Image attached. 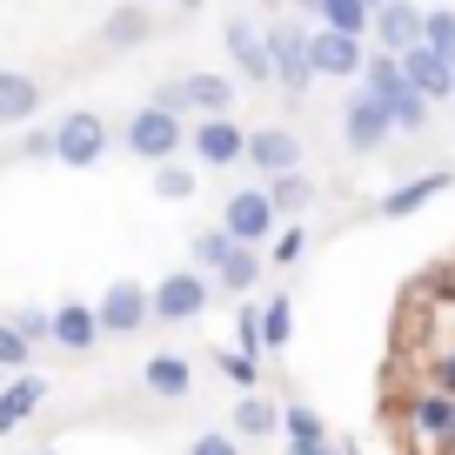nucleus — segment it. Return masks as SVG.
Returning <instances> with one entry per match:
<instances>
[{
	"label": "nucleus",
	"mask_w": 455,
	"mask_h": 455,
	"mask_svg": "<svg viewBox=\"0 0 455 455\" xmlns=\"http://www.w3.org/2000/svg\"><path fill=\"white\" fill-rule=\"evenodd\" d=\"M221 228L235 248H268L275 235H282V214H275L268 188H235V195L221 201Z\"/></svg>",
	"instance_id": "f257e3e1"
},
{
	"label": "nucleus",
	"mask_w": 455,
	"mask_h": 455,
	"mask_svg": "<svg viewBox=\"0 0 455 455\" xmlns=\"http://www.w3.org/2000/svg\"><path fill=\"white\" fill-rule=\"evenodd\" d=\"M121 148L161 168V161H174L188 148V121H174V114H161V108H134V121L121 128Z\"/></svg>",
	"instance_id": "f03ea898"
},
{
	"label": "nucleus",
	"mask_w": 455,
	"mask_h": 455,
	"mask_svg": "<svg viewBox=\"0 0 455 455\" xmlns=\"http://www.w3.org/2000/svg\"><path fill=\"white\" fill-rule=\"evenodd\" d=\"M268 54H275V87L301 100V94L315 87V68H308V28H301V20H275V28H268Z\"/></svg>",
	"instance_id": "7ed1b4c3"
},
{
	"label": "nucleus",
	"mask_w": 455,
	"mask_h": 455,
	"mask_svg": "<svg viewBox=\"0 0 455 455\" xmlns=\"http://www.w3.org/2000/svg\"><path fill=\"white\" fill-rule=\"evenodd\" d=\"M94 315H100V335H141L148 315H155V288L148 282H108Z\"/></svg>",
	"instance_id": "20e7f679"
},
{
	"label": "nucleus",
	"mask_w": 455,
	"mask_h": 455,
	"mask_svg": "<svg viewBox=\"0 0 455 455\" xmlns=\"http://www.w3.org/2000/svg\"><path fill=\"white\" fill-rule=\"evenodd\" d=\"M388 134H395L388 108L375 94H362V87H348V100H341V141L355 148V155H382Z\"/></svg>",
	"instance_id": "39448f33"
},
{
	"label": "nucleus",
	"mask_w": 455,
	"mask_h": 455,
	"mask_svg": "<svg viewBox=\"0 0 455 455\" xmlns=\"http://www.w3.org/2000/svg\"><path fill=\"white\" fill-rule=\"evenodd\" d=\"M208 301H214V282H208V275L174 268V275H161V282H155V322H201V315H208Z\"/></svg>",
	"instance_id": "423d86ee"
},
{
	"label": "nucleus",
	"mask_w": 455,
	"mask_h": 455,
	"mask_svg": "<svg viewBox=\"0 0 455 455\" xmlns=\"http://www.w3.org/2000/svg\"><path fill=\"white\" fill-rule=\"evenodd\" d=\"M422 20H428V7H415V0H388V7H375V20H369V47L402 60L409 47H422Z\"/></svg>",
	"instance_id": "0eeeda50"
},
{
	"label": "nucleus",
	"mask_w": 455,
	"mask_h": 455,
	"mask_svg": "<svg viewBox=\"0 0 455 455\" xmlns=\"http://www.w3.org/2000/svg\"><path fill=\"white\" fill-rule=\"evenodd\" d=\"M188 155H195L201 168H235V161L248 155V128L235 121V114H221V121H195V128H188Z\"/></svg>",
	"instance_id": "6e6552de"
},
{
	"label": "nucleus",
	"mask_w": 455,
	"mask_h": 455,
	"mask_svg": "<svg viewBox=\"0 0 455 455\" xmlns=\"http://www.w3.org/2000/svg\"><path fill=\"white\" fill-rule=\"evenodd\" d=\"M248 168L261 181H282V174H301V134L295 128H248Z\"/></svg>",
	"instance_id": "1a4fd4ad"
},
{
	"label": "nucleus",
	"mask_w": 455,
	"mask_h": 455,
	"mask_svg": "<svg viewBox=\"0 0 455 455\" xmlns=\"http://www.w3.org/2000/svg\"><path fill=\"white\" fill-rule=\"evenodd\" d=\"M108 155V121H100V114H68V121H60L54 128V161L60 168H94V161Z\"/></svg>",
	"instance_id": "9d476101"
},
{
	"label": "nucleus",
	"mask_w": 455,
	"mask_h": 455,
	"mask_svg": "<svg viewBox=\"0 0 455 455\" xmlns=\"http://www.w3.org/2000/svg\"><path fill=\"white\" fill-rule=\"evenodd\" d=\"M362 60H369V41H348V34L308 28V68H315V81H355Z\"/></svg>",
	"instance_id": "9b49d317"
},
{
	"label": "nucleus",
	"mask_w": 455,
	"mask_h": 455,
	"mask_svg": "<svg viewBox=\"0 0 455 455\" xmlns=\"http://www.w3.org/2000/svg\"><path fill=\"white\" fill-rule=\"evenodd\" d=\"M221 47H228V60H235V74H248V81H275V54H268V34L255 28V20H228V34H221Z\"/></svg>",
	"instance_id": "f8f14e48"
},
{
	"label": "nucleus",
	"mask_w": 455,
	"mask_h": 455,
	"mask_svg": "<svg viewBox=\"0 0 455 455\" xmlns=\"http://www.w3.org/2000/svg\"><path fill=\"white\" fill-rule=\"evenodd\" d=\"M402 74H409V87L435 108V100H455V60H442L435 47H409L402 54Z\"/></svg>",
	"instance_id": "ddd939ff"
},
{
	"label": "nucleus",
	"mask_w": 455,
	"mask_h": 455,
	"mask_svg": "<svg viewBox=\"0 0 455 455\" xmlns=\"http://www.w3.org/2000/svg\"><path fill=\"white\" fill-rule=\"evenodd\" d=\"M47 341H60L68 355H87L100 341V315H94V301H60L54 308V328H47Z\"/></svg>",
	"instance_id": "4468645a"
},
{
	"label": "nucleus",
	"mask_w": 455,
	"mask_h": 455,
	"mask_svg": "<svg viewBox=\"0 0 455 455\" xmlns=\"http://www.w3.org/2000/svg\"><path fill=\"white\" fill-rule=\"evenodd\" d=\"M41 402H47V375H14V382L0 388V435H14L20 422H34L41 415Z\"/></svg>",
	"instance_id": "2eb2a0df"
},
{
	"label": "nucleus",
	"mask_w": 455,
	"mask_h": 455,
	"mask_svg": "<svg viewBox=\"0 0 455 455\" xmlns=\"http://www.w3.org/2000/svg\"><path fill=\"white\" fill-rule=\"evenodd\" d=\"M228 435L235 442H261V435H282V409L268 395H235V415H228Z\"/></svg>",
	"instance_id": "dca6fc26"
},
{
	"label": "nucleus",
	"mask_w": 455,
	"mask_h": 455,
	"mask_svg": "<svg viewBox=\"0 0 455 455\" xmlns=\"http://www.w3.org/2000/svg\"><path fill=\"white\" fill-rule=\"evenodd\" d=\"M181 87H188V114H201V121L235 114V81L228 74H181Z\"/></svg>",
	"instance_id": "f3484780"
},
{
	"label": "nucleus",
	"mask_w": 455,
	"mask_h": 455,
	"mask_svg": "<svg viewBox=\"0 0 455 455\" xmlns=\"http://www.w3.org/2000/svg\"><path fill=\"white\" fill-rule=\"evenodd\" d=\"M449 181H455V174H415V181H402V188H388V195H382V214H388V221H409V214L415 208H428V201H435V195H449Z\"/></svg>",
	"instance_id": "a211bd4d"
},
{
	"label": "nucleus",
	"mask_w": 455,
	"mask_h": 455,
	"mask_svg": "<svg viewBox=\"0 0 455 455\" xmlns=\"http://www.w3.org/2000/svg\"><path fill=\"white\" fill-rule=\"evenodd\" d=\"M148 34H155V14L148 7H134V0H121L108 20H100V47H114V54H128V47H141Z\"/></svg>",
	"instance_id": "6ab92c4d"
},
{
	"label": "nucleus",
	"mask_w": 455,
	"mask_h": 455,
	"mask_svg": "<svg viewBox=\"0 0 455 455\" xmlns=\"http://www.w3.org/2000/svg\"><path fill=\"white\" fill-rule=\"evenodd\" d=\"M409 428H415V435H428V442H449L455 402L442 395V388H415V395H409Z\"/></svg>",
	"instance_id": "aec40b11"
},
{
	"label": "nucleus",
	"mask_w": 455,
	"mask_h": 455,
	"mask_svg": "<svg viewBox=\"0 0 455 455\" xmlns=\"http://www.w3.org/2000/svg\"><path fill=\"white\" fill-rule=\"evenodd\" d=\"M41 114V81L34 74H0V128H20V121H34Z\"/></svg>",
	"instance_id": "412c9836"
},
{
	"label": "nucleus",
	"mask_w": 455,
	"mask_h": 455,
	"mask_svg": "<svg viewBox=\"0 0 455 455\" xmlns=\"http://www.w3.org/2000/svg\"><path fill=\"white\" fill-rule=\"evenodd\" d=\"M141 382H148V395H161V402H181L188 388H195V369H188L181 355H148Z\"/></svg>",
	"instance_id": "4be33fe9"
},
{
	"label": "nucleus",
	"mask_w": 455,
	"mask_h": 455,
	"mask_svg": "<svg viewBox=\"0 0 455 455\" xmlns=\"http://www.w3.org/2000/svg\"><path fill=\"white\" fill-rule=\"evenodd\" d=\"M315 20H322L328 34H348V41H369V7L362 0H315Z\"/></svg>",
	"instance_id": "5701e85b"
},
{
	"label": "nucleus",
	"mask_w": 455,
	"mask_h": 455,
	"mask_svg": "<svg viewBox=\"0 0 455 455\" xmlns=\"http://www.w3.org/2000/svg\"><path fill=\"white\" fill-rule=\"evenodd\" d=\"M228 255H235V242H228V228H201L195 242H188V268H195V275H208V282H214V275L228 268Z\"/></svg>",
	"instance_id": "b1692460"
},
{
	"label": "nucleus",
	"mask_w": 455,
	"mask_h": 455,
	"mask_svg": "<svg viewBox=\"0 0 455 455\" xmlns=\"http://www.w3.org/2000/svg\"><path fill=\"white\" fill-rule=\"evenodd\" d=\"M402 87H409L402 60H395V54H375V47H369V60H362V94H375V100H395Z\"/></svg>",
	"instance_id": "393cba45"
},
{
	"label": "nucleus",
	"mask_w": 455,
	"mask_h": 455,
	"mask_svg": "<svg viewBox=\"0 0 455 455\" xmlns=\"http://www.w3.org/2000/svg\"><path fill=\"white\" fill-rule=\"evenodd\" d=\"M261 188H268V201H275L282 221H301V214L315 208V181L308 174H282V181H261Z\"/></svg>",
	"instance_id": "a878e982"
},
{
	"label": "nucleus",
	"mask_w": 455,
	"mask_h": 455,
	"mask_svg": "<svg viewBox=\"0 0 455 455\" xmlns=\"http://www.w3.org/2000/svg\"><path fill=\"white\" fill-rule=\"evenodd\" d=\"M288 341H295V301L275 295V301H261V355H282Z\"/></svg>",
	"instance_id": "bb28decb"
},
{
	"label": "nucleus",
	"mask_w": 455,
	"mask_h": 455,
	"mask_svg": "<svg viewBox=\"0 0 455 455\" xmlns=\"http://www.w3.org/2000/svg\"><path fill=\"white\" fill-rule=\"evenodd\" d=\"M282 435L295 442V449H328V422L308 409V402H288L282 409Z\"/></svg>",
	"instance_id": "cd10ccee"
},
{
	"label": "nucleus",
	"mask_w": 455,
	"mask_h": 455,
	"mask_svg": "<svg viewBox=\"0 0 455 455\" xmlns=\"http://www.w3.org/2000/svg\"><path fill=\"white\" fill-rule=\"evenodd\" d=\"M261 282V248H235L228 255V268L214 275V288H235V301H248V288Z\"/></svg>",
	"instance_id": "c85d7f7f"
},
{
	"label": "nucleus",
	"mask_w": 455,
	"mask_h": 455,
	"mask_svg": "<svg viewBox=\"0 0 455 455\" xmlns=\"http://www.w3.org/2000/svg\"><path fill=\"white\" fill-rule=\"evenodd\" d=\"M214 369H221L228 382L242 388V395H255V388H261V355H242V348H214Z\"/></svg>",
	"instance_id": "c756f323"
},
{
	"label": "nucleus",
	"mask_w": 455,
	"mask_h": 455,
	"mask_svg": "<svg viewBox=\"0 0 455 455\" xmlns=\"http://www.w3.org/2000/svg\"><path fill=\"white\" fill-rule=\"evenodd\" d=\"M155 195L161 201H195L201 195V174L181 168V161H161V168H155Z\"/></svg>",
	"instance_id": "7c9ffc66"
},
{
	"label": "nucleus",
	"mask_w": 455,
	"mask_h": 455,
	"mask_svg": "<svg viewBox=\"0 0 455 455\" xmlns=\"http://www.w3.org/2000/svg\"><path fill=\"white\" fill-rule=\"evenodd\" d=\"M382 108H388V121H395V134H422L428 128V100L415 94V87H402V94L382 100Z\"/></svg>",
	"instance_id": "2f4dec72"
},
{
	"label": "nucleus",
	"mask_w": 455,
	"mask_h": 455,
	"mask_svg": "<svg viewBox=\"0 0 455 455\" xmlns=\"http://www.w3.org/2000/svg\"><path fill=\"white\" fill-rule=\"evenodd\" d=\"M422 47H435L442 60H455V7H428V20H422Z\"/></svg>",
	"instance_id": "473e14b6"
},
{
	"label": "nucleus",
	"mask_w": 455,
	"mask_h": 455,
	"mask_svg": "<svg viewBox=\"0 0 455 455\" xmlns=\"http://www.w3.org/2000/svg\"><path fill=\"white\" fill-rule=\"evenodd\" d=\"M235 348L242 355H261V301H235Z\"/></svg>",
	"instance_id": "72a5a7b5"
},
{
	"label": "nucleus",
	"mask_w": 455,
	"mask_h": 455,
	"mask_svg": "<svg viewBox=\"0 0 455 455\" xmlns=\"http://www.w3.org/2000/svg\"><path fill=\"white\" fill-rule=\"evenodd\" d=\"M28 362H34V341L20 335L14 322H0V369H7V375H28Z\"/></svg>",
	"instance_id": "f704fd0d"
},
{
	"label": "nucleus",
	"mask_w": 455,
	"mask_h": 455,
	"mask_svg": "<svg viewBox=\"0 0 455 455\" xmlns=\"http://www.w3.org/2000/svg\"><path fill=\"white\" fill-rule=\"evenodd\" d=\"M301 235H308L301 221H282V235L268 242V261H275V268H295V261H301V248H308Z\"/></svg>",
	"instance_id": "c9c22d12"
},
{
	"label": "nucleus",
	"mask_w": 455,
	"mask_h": 455,
	"mask_svg": "<svg viewBox=\"0 0 455 455\" xmlns=\"http://www.w3.org/2000/svg\"><path fill=\"white\" fill-rule=\"evenodd\" d=\"M148 108H161V114H174V121H188V87H181V74H174V81H161Z\"/></svg>",
	"instance_id": "e433bc0d"
},
{
	"label": "nucleus",
	"mask_w": 455,
	"mask_h": 455,
	"mask_svg": "<svg viewBox=\"0 0 455 455\" xmlns=\"http://www.w3.org/2000/svg\"><path fill=\"white\" fill-rule=\"evenodd\" d=\"M188 455H248V449H242L235 435H228V428H208V435H195V442H188Z\"/></svg>",
	"instance_id": "4c0bfd02"
},
{
	"label": "nucleus",
	"mask_w": 455,
	"mask_h": 455,
	"mask_svg": "<svg viewBox=\"0 0 455 455\" xmlns=\"http://www.w3.org/2000/svg\"><path fill=\"white\" fill-rule=\"evenodd\" d=\"M428 388H442V395L455 402V348H442V355L428 362Z\"/></svg>",
	"instance_id": "58836bf2"
},
{
	"label": "nucleus",
	"mask_w": 455,
	"mask_h": 455,
	"mask_svg": "<svg viewBox=\"0 0 455 455\" xmlns=\"http://www.w3.org/2000/svg\"><path fill=\"white\" fill-rule=\"evenodd\" d=\"M14 328H20L28 341H41L47 328H54V308H20V315H14Z\"/></svg>",
	"instance_id": "ea45409f"
},
{
	"label": "nucleus",
	"mask_w": 455,
	"mask_h": 455,
	"mask_svg": "<svg viewBox=\"0 0 455 455\" xmlns=\"http://www.w3.org/2000/svg\"><path fill=\"white\" fill-rule=\"evenodd\" d=\"M20 155H28V161H54V134H28V141H20Z\"/></svg>",
	"instance_id": "a19ab883"
},
{
	"label": "nucleus",
	"mask_w": 455,
	"mask_h": 455,
	"mask_svg": "<svg viewBox=\"0 0 455 455\" xmlns=\"http://www.w3.org/2000/svg\"><path fill=\"white\" fill-rule=\"evenodd\" d=\"M442 455H455V428H449V442H442Z\"/></svg>",
	"instance_id": "79ce46f5"
},
{
	"label": "nucleus",
	"mask_w": 455,
	"mask_h": 455,
	"mask_svg": "<svg viewBox=\"0 0 455 455\" xmlns=\"http://www.w3.org/2000/svg\"><path fill=\"white\" fill-rule=\"evenodd\" d=\"M362 7H369V14H375V7H388V0H362Z\"/></svg>",
	"instance_id": "37998d69"
},
{
	"label": "nucleus",
	"mask_w": 455,
	"mask_h": 455,
	"mask_svg": "<svg viewBox=\"0 0 455 455\" xmlns=\"http://www.w3.org/2000/svg\"><path fill=\"white\" fill-rule=\"evenodd\" d=\"M34 455H60V449H34Z\"/></svg>",
	"instance_id": "c03bdc74"
},
{
	"label": "nucleus",
	"mask_w": 455,
	"mask_h": 455,
	"mask_svg": "<svg viewBox=\"0 0 455 455\" xmlns=\"http://www.w3.org/2000/svg\"><path fill=\"white\" fill-rule=\"evenodd\" d=\"M301 7H308V14H315V0H301Z\"/></svg>",
	"instance_id": "a18cd8bd"
},
{
	"label": "nucleus",
	"mask_w": 455,
	"mask_h": 455,
	"mask_svg": "<svg viewBox=\"0 0 455 455\" xmlns=\"http://www.w3.org/2000/svg\"><path fill=\"white\" fill-rule=\"evenodd\" d=\"M181 7H201V0H181Z\"/></svg>",
	"instance_id": "49530a36"
},
{
	"label": "nucleus",
	"mask_w": 455,
	"mask_h": 455,
	"mask_svg": "<svg viewBox=\"0 0 455 455\" xmlns=\"http://www.w3.org/2000/svg\"><path fill=\"white\" fill-rule=\"evenodd\" d=\"M134 7H148V0H134Z\"/></svg>",
	"instance_id": "de8ad7c7"
}]
</instances>
